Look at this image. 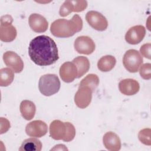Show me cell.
<instances>
[{"mask_svg":"<svg viewBox=\"0 0 151 151\" xmlns=\"http://www.w3.org/2000/svg\"><path fill=\"white\" fill-rule=\"evenodd\" d=\"M31 60L40 66H47L55 63L59 58L55 41L47 35H40L32 39L28 47Z\"/></svg>","mask_w":151,"mask_h":151,"instance_id":"6da1fadb","label":"cell"},{"mask_svg":"<svg viewBox=\"0 0 151 151\" xmlns=\"http://www.w3.org/2000/svg\"><path fill=\"white\" fill-rule=\"evenodd\" d=\"M83 28L81 17L75 14L70 20L58 19L51 25L50 31L52 34L58 38H68L80 32Z\"/></svg>","mask_w":151,"mask_h":151,"instance_id":"7a4b0ae2","label":"cell"},{"mask_svg":"<svg viewBox=\"0 0 151 151\" xmlns=\"http://www.w3.org/2000/svg\"><path fill=\"white\" fill-rule=\"evenodd\" d=\"M50 135L54 140H63L68 142L76 136L74 126L70 122H63L59 120H53L50 125Z\"/></svg>","mask_w":151,"mask_h":151,"instance_id":"3957f363","label":"cell"},{"mask_svg":"<svg viewBox=\"0 0 151 151\" xmlns=\"http://www.w3.org/2000/svg\"><path fill=\"white\" fill-rule=\"evenodd\" d=\"M60 85V80L57 75L47 74L42 76L40 78L38 88L44 96H50L59 91Z\"/></svg>","mask_w":151,"mask_h":151,"instance_id":"277c9868","label":"cell"},{"mask_svg":"<svg viewBox=\"0 0 151 151\" xmlns=\"http://www.w3.org/2000/svg\"><path fill=\"white\" fill-rule=\"evenodd\" d=\"M13 19L11 15L1 17L0 26V39L4 42H11L17 37L16 28L12 25Z\"/></svg>","mask_w":151,"mask_h":151,"instance_id":"5b68a950","label":"cell"},{"mask_svg":"<svg viewBox=\"0 0 151 151\" xmlns=\"http://www.w3.org/2000/svg\"><path fill=\"white\" fill-rule=\"evenodd\" d=\"M143 63V58L136 50H129L124 54L123 64L125 68L130 73H136Z\"/></svg>","mask_w":151,"mask_h":151,"instance_id":"8992f818","label":"cell"},{"mask_svg":"<svg viewBox=\"0 0 151 151\" xmlns=\"http://www.w3.org/2000/svg\"><path fill=\"white\" fill-rule=\"evenodd\" d=\"M86 19L88 24L96 30L103 31L107 28L108 22L107 19L103 15L97 11H88L86 15Z\"/></svg>","mask_w":151,"mask_h":151,"instance_id":"52a82bcc","label":"cell"},{"mask_svg":"<svg viewBox=\"0 0 151 151\" xmlns=\"http://www.w3.org/2000/svg\"><path fill=\"white\" fill-rule=\"evenodd\" d=\"M75 50L79 54L89 55L95 50V44L93 40L88 36L78 37L74 41Z\"/></svg>","mask_w":151,"mask_h":151,"instance_id":"ba28073f","label":"cell"},{"mask_svg":"<svg viewBox=\"0 0 151 151\" xmlns=\"http://www.w3.org/2000/svg\"><path fill=\"white\" fill-rule=\"evenodd\" d=\"M3 60L6 66L13 70L14 73H21L24 68V63L21 58L15 52L9 51L3 55Z\"/></svg>","mask_w":151,"mask_h":151,"instance_id":"9c48e42d","label":"cell"},{"mask_svg":"<svg viewBox=\"0 0 151 151\" xmlns=\"http://www.w3.org/2000/svg\"><path fill=\"white\" fill-rule=\"evenodd\" d=\"M48 131L47 124L40 120H34L28 123L25 127V132L31 137H41L45 135Z\"/></svg>","mask_w":151,"mask_h":151,"instance_id":"30bf717a","label":"cell"},{"mask_svg":"<svg viewBox=\"0 0 151 151\" xmlns=\"http://www.w3.org/2000/svg\"><path fill=\"white\" fill-rule=\"evenodd\" d=\"M93 91L88 87H78L74 96V102L80 109H85L90 104Z\"/></svg>","mask_w":151,"mask_h":151,"instance_id":"8fae6325","label":"cell"},{"mask_svg":"<svg viewBox=\"0 0 151 151\" xmlns=\"http://www.w3.org/2000/svg\"><path fill=\"white\" fill-rule=\"evenodd\" d=\"M146 34L145 28L142 25H135L131 27L125 35V40L130 44L136 45L140 43Z\"/></svg>","mask_w":151,"mask_h":151,"instance_id":"7c38bea8","label":"cell"},{"mask_svg":"<svg viewBox=\"0 0 151 151\" xmlns=\"http://www.w3.org/2000/svg\"><path fill=\"white\" fill-rule=\"evenodd\" d=\"M59 73L62 80L65 83H71L77 77V68L73 62L63 63L60 68Z\"/></svg>","mask_w":151,"mask_h":151,"instance_id":"4fadbf2b","label":"cell"},{"mask_svg":"<svg viewBox=\"0 0 151 151\" xmlns=\"http://www.w3.org/2000/svg\"><path fill=\"white\" fill-rule=\"evenodd\" d=\"M28 23L31 29L35 32H44L47 31L48 23L47 19L38 14H32L28 18Z\"/></svg>","mask_w":151,"mask_h":151,"instance_id":"5bb4252c","label":"cell"},{"mask_svg":"<svg viewBox=\"0 0 151 151\" xmlns=\"http://www.w3.org/2000/svg\"><path fill=\"white\" fill-rule=\"evenodd\" d=\"M119 88L122 94L126 96H132L139 91L140 86L136 80L126 78L119 82Z\"/></svg>","mask_w":151,"mask_h":151,"instance_id":"9a60e30c","label":"cell"},{"mask_svg":"<svg viewBox=\"0 0 151 151\" xmlns=\"http://www.w3.org/2000/svg\"><path fill=\"white\" fill-rule=\"evenodd\" d=\"M104 147L110 151H118L121 148V141L119 137L113 132L106 133L103 137Z\"/></svg>","mask_w":151,"mask_h":151,"instance_id":"2e32d148","label":"cell"},{"mask_svg":"<svg viewBox=\"0 0 151 151\" xmlns=\"http://www.w3.org/2000/svg\"><path fill=\"white\" fill-rule=\"evenodd\" d=\"M19 110L23 118L27 120H30L35 116L36 107L32 101L25 100L21 103Z\"/></svg>","mask_w":151,"mask_h":151,"instance_id":"e0dca14e","label":"cell"},{"mask_svg":"<svg viewBox=\"0 0 151 151\" xmlns=\"http://www.w3.org/2000/svg\"><path fill=\"white\" fill-rule=\"evenodd\" d=\"M73 63L77 68V77L80 78L84 75L90 69V61L88 59L84 56H78L73 60Z\"/></svg>","mask_w":151,"mask_h":151,"instance_id":"ac0fdd59","label":"cell"},{"mask_svg":"<svg viewBox=\"0 0 151 151\" xmlns=\"http://www.w3.org/2000/svg\"><path fill=\"white\" fill-rule=\"evenodd\" d=\"M41 142L36 138H28L22 143L19 151H40L42 149Z\"/></svg>","mask_w":151,"mask_h":151,"instance_id":"d6986e66","label":"cell"},{"mask_svg":"<svg viewBox=\"0 0 151 151\" xmlns=\"http://www.w3.org/2000/svg\"><path fill=\"white\" fill-rule=\"evenodd\" d=\"M116 63V60L114 57L110 55L102 57L97 62V67L99 70L103 72L111 71Z\"/></svg>","mask_w":151,"mask_h":151,"instance_id":"ffe728a7","label":"cell"},{"mask_svg":"<svg viewBox=\"0 0 151 151\" xmlns=\"http://www.w3.org/2000/svg\"><path fill=\"white\" fill-rule=\"evenodd\" d=\"M14 78V71L10 68H3L0 70V86L6 87L11 84Z\"/></svg>","mask_w":151,"mask_h":151,"instance_id":"44dd1931","label":"cell"},{"mask_svg":"<svg viewBox=\"0 0 151 151\" xmlns=\"http://www.w3.org/2000/svg\"><path fill=\"white\" fill-rule=\"evenodd\" d=\"M99 84V78L96 74H90L86 76L80 82L79 87H88L93 92L94 91Z\"/></svg>","mask_w":151,"mask_h":151,"instance_id":"7402d4cb","label":"cell"},{"mask_svg":"<svg viewBox=\"0 0 151 151\" xmlns=\"http://www.w3.org/2000/svg\"><path fill=\"white\" fill-rule=\"evenodd\" d=\"M73 12H74V6L73 1H66L60 7L59 14L61 17H64L68 16Z\"/></svg>","mask_w":151,"mask_h":151,"instance_id":"603a6c76","label":"cell"},{"mask_svg":"<svg viewBox=\"0 0 151 151\" xmlns=\"http://www.w3.org/2000/svg\"><path fill=\"white\" fill-rule=\"evenodd\" d=\"M138 138L144 145L150 146V129L147 128L140 130L138 134Z\"/></svg>","mask_w":151,"mask_h":151,"instance_id":"cb8c5ba5","label":"cell"},{"mask_svg":"<svg viewBox=\"0 0 151 151\" xmlns=\"http://www.w3.org/2000/svg\"><path fill=\"white\" fill-rule=\"evenodd\" d=\"M151 64L146 63L141 65L139 70V73L142 78L145 80H150L151 78Z\"/></svg>","mask_w":151,"mask_h":151,"instance_id":"d4e9b609","label":"cell"},{"mask_svg":"<svg viewBox=\"0 0 151 151\" xmlns=\"http://www.w3.org/2000/svg\"><path fill=\"white\" fill-rule=\"evenodd\" d=\"M74 12H79L84 11L87 6V2L86 1H73Z\"/></svg>","mask_w":151,"mask_h":151,"instance_id":"484cf974","label":"cell"},{"mask_svg":"<svg viewBox=\"0 0 151 151\" xmlns=\"http://www.w3.org/2000/svg\"><path fill=\"white\" fill-rule=\"evenodd\" d=\"M150 49H151L150 43L145 44L141 46L140 48V52L144 57L147 59H150Z\"/></svg>","mask_w":151,"mask_h":151,"instance_id":"4316f807","label":"cell"},{"mask_svg":"<svg viewBox=\"0 0 151 151\" xmlns=\"http://www.w3.org/2000/svg\"><path fill=\"white\" fill-rule=\"evenodd\" d=\"M10 127L9 122L4 117H1V134L5 133Z\"/></svg>","mask_w":151,"mask_h":151,"instance_id":"83f0119b","label":"cell"}]
</instances>
